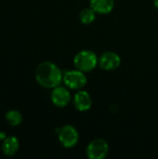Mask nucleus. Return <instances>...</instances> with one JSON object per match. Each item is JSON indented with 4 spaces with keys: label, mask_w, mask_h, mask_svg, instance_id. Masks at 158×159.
Masks as SVG:
<instances>
[{
    "label": "nucleus",
    "mask_w": 158,
    "mask_h": 159,
    "mask_svg": "<svg viewBox=\"0 0 158 159\" xmlns=\"http://www.w3.org/2000/svg\"><path fill=\"white\" fill-rule=\"evenodd\" d=\"M58 138L63 147L73 148L79 141V133L74 126L65 125L60 129Z\"/></svg>",
    "instance_id": "39448f33"
},
{
    "label": "nucleus",
    "mask_w": 158,
    "mask_h": 159,
    "mask_svg": "<svg viewBox=\"0 0 158 159\" xmlns=\"http://www.w3.org/2000/svg\"><path fill=\"white\" fill-rule=\"evenodd\" d=\"M89 7L98 14H109L115 7V0H90Z\"/></svg>",
    "instance_id": "1a4fd4ad"
},
{
    "label": "nucleus",
    "mask_w": 158,
    "mask_h": 159,
    "mask_svg": "<svg viewBox=\"0 0 158 159\" xmlns=\"http://www.w3.org/2000/svg\"><path fill=\"white\" fill-rule=\"evenodd\" d=\"M72 100V96L69 89L65 86H57L51 92V101L57 107L63 108L69 104Z\"/></svg>",
    "instance_id": "0eeeda50"
},
{
    "label": "nucleus",
    "mask_w": 158,
    "mask_h": 159,
    "mask_svg": "<svg viewBox=\"0 0 158 159\" xmlns=\"http://www.w3.org/2000/svg\"><path fill=\"white\" fill-rule=\"evenodd\" d=\"M154 6L158 10V0H154Z\"/></svg>",
    "instance_id": "4468645a"
},
{
    "label": "nucleus",
    "mask_w": 158,
    "mask_h": 159,
    "mask_svg": "<svg viewBox=\"0 0 158 159\" xmlns=\"http://www.w3.org/2000/svg\"><path fill=\"white\" fill-rule=\"evenodd\" d=\"M96 12L93 8L89 7H86L84 9H82L79 13V20L81 21V23L83 24H90L92 23L95 19H96Z\"/></svg>",
    "instance_id": "9b49d317"
},
{
    "label": "nucleus",
    "mask_w": 158,
    "mask_h": 159,
    "mask_svg": "<svg viewBox=\"0 0 158 159\" xmlns=\"http://www.w3.org/2000/svg\"><path fill=\"white\" fill-rule=\"evenodd\" d=\"M63 73L60 67L51 61L41 62L35 70L37 83L46 89H54L62 82Z\"/></svg>",
    "instance_id": "f257e3e1"
},
{
    "label": "nucleus",
    "mask_w": 158,
    "mask_h": 159,
    "mask_svg": "<svg viewBox=\"0 0 158 159\" xmlns=\"http://www.w3.org/2000/svg\"><path fill=\"white\" fill-rule=\"evenodd\" d=\"M121 64L120 56L114 51L103 52L99 58V66L104 71L116 70Z\"/></svg>",
    "instance_id": "423d86ee"
},
{
    "label": "nucleus",
    "mask_w": 158,
    "mask_h": 159,
    "mask_svg": "<svg viewBox=\"0 0 158 159\" xmlns=\"http://www.w3.org/2000/svg\"><path fill=\"white\" fill-rule=\"evenodd\" d=\"M6 120L10 126H19L22 122V116L20 112L10 110L6 115Z\"/></svg>",
    "instance_id": "f8f14e48"
},
{
    "label": "nucleus",
    "mask_w": 158,
    "mask_h": 159,
    "mask_svg": "<svg viewBox=\"0 0 158 159\" xmlns=\"http://www.w3.org/2000/svg\"><path fill=\"white\" fill-rule=\"evenodd\" d=\"M74 108L79 112H87L92 106V99L90 94L86 91L79 89L74 96L73 99Z\"/></svg>",
    "instance_id": "6e6552de"
},
{
    "label": "nucleus",
    "mask_w": 158,
    "mask_h": 159,
    "mask_svg": "<svg viewBox=\"0 0 158 159\" xmlns=\"http://www.w3.org/2000/svg\"><path fill=\"white\" fill-rule=\"evenodd\" d=\"M19 148H20V143L15 136L7 137L2 144V151L4 155L7 157L14 156L18 152Z\"/></svg>",
    "instance_id": "9d476101"
},
{
    "label": "nucleus",
    "mask_w": 158,
    "mask_h": 159,
    "mask_svg": "<svg viewBox=\"0 0 158 159\" xmlns=\"http://www.w3.org/2000/svg\"><path fill=\"white\" fill-rule=\"evenodd\" d=\"M109 150V144L105 140L95 139L88 144L86 153L89 159H103L107 157Z\"/></svg>",
    "instance_id": "20e7f679"
},
{
    "label": "nucleus",
    "mask_w": 158,
    "mask_h": 159,
    "mask_svg": "<svg viewBox=\"0 0 158 159\" xmlns=\"http://www.w3.org/2000/svg\"><path fill=\"white\" fill-rule=\"evenodd\" d=\"M6 139V134L4 132H0V140H5Z\"/></svg>",
    "instance_id": "ddd939ff"
},
{
    "label": "nucleus",
    "mask_w": 158,
    "mask_h": 159,
    "mask_svg": "<svg viewBox=\"0 0 158 159\" xmlns=\"http://www.w3.org/2000/svg\"><path fill=\"white\" fill-rule=\"evenodd\" d=\"M99 64V58L96 53L89 49L80 50L74 57V65L84 73L93 71Z\"/></svg>",
    "instance_id": "f03ea898"
},
{
    "label": "nucleus",
    "mask_w": 158,
    "mask_h": 159,
    "mask_svg": "<svg viewBox=\"0 0 158 159\" xmlns=\"http://www.w3.org/2000/svg\"><path fill=\"white\" fill-rule=\"evenodd\" d=\"M62 82L69 89L79 90L82 89L88 83L86 73L76 69L70 70L63 73Z\"/></svg>",
    "instance_id": "7ed1b4c3"
}]
</instances>
